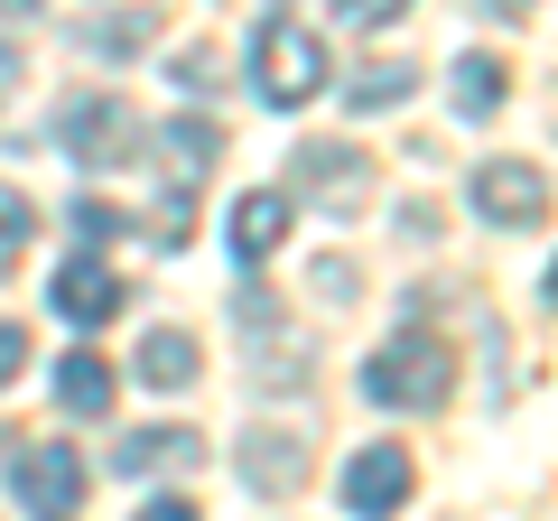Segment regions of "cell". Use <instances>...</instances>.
Listing matches in <instances>:
<instances>
[{
    "instance_id": "cell-20",
    "label": "cell",
    "mask_w": 558,
    "mask_h": 521,
    "mask_svg": "<svg viewBox=\"0 0 558 521\" xmlns=\"http://www.w3.org/2000/svg\"><path fill=\"white\" fill-rule=\"evenodd\" d=\"M112 233H121V215H112L102 196H84V205H75V242L94 252V242H112Z\"/></svg>"
},
{
    "instance_id": "cell-2",
    "label": "cell",
    "mask_w": 558,
    "mask_h": 521,
    "mask_svg": "<svg viewBox=\"0 0 558 521\" xmlns=\"http://www.w3.org/2000/svg\"><path fill=\"white\" fill-rule=\"evenodd\" d=\"M252 84H260V102H307V94H326V38L317 28H299V20H270L252 38Z\"/></svg>"
},
{
    "instance_id": "cell-11",
    "label": "cell",
    "mask_w": 558,
    "mask_h": 521,
    "mask_svg": "<svg viewBox=\"0 0 558 521\" xmlns=\"http://www.w3.org/2000/svg\"><path fill=\"white\" fill-rule=\"evenodd\" d=\"M196 336H186V326H149V336H140V381H149V391H186V381H196Z\"/></svg>"
},
{
    "instance_id": "cell-12",
    "label": "cell",
    "mask_w": 558,
    "mask_h": 521,
    "mask_svg": "<svg viewBox=\"0 0 558 521\" xmlns=\"http://www.w3.org/2000/svg\"><path fill=\"white\" fill-rule=\"evenodd\" d=\"M57 401H65V420H102V410H112V363L102 354H65L57 363Z\"/></svg>"
},
{
    "instance_id": "cell-21",
    "label": "cell",
    "mask_w": 558,
    "mask_h": 521,
    "mask_svg": "<svg viewBox=\"0 0 558 521\" xmlns=\"http://www.w3.org/2000/svg\"><path fill=\"white\" fill-rule=\"evenodd\" d=\"M20 373H28V326H10V317H0V391H10Z\"/></svg>"
},
{
    "instance_id": "cell-5",
    "label": "cell",
    "mask_w": 558,
    "mask_h": 521,
    "mask_svg": "<svg viewBox=\"0 0 558 521\" xmlns=\"http://www.w3.org/2000/svg\"><path fill=\"white\" fill-rule=\"evenodd\" d=\"M10 484H20V502H28V512H75L94 475H84V457H75V447H20Z\"/></svg>"
},
{
    "instance_id": "cell-16",
    "label": "cell",
    "mask_w": 558,
    "mask_h": 521,
    "mask_svg": "<svg viewBox=\"0 0 558 521\" xmlns=\"http://www.w3.org/2000/svg\"><path fill=\"white\" fill-rule=\"evenodd\" d=\"M410 94H418V65H400V57L363 65V75L344 84V102H354V112H391V102H410Z\"/></svg>"
},
{
    "instance_id": "cell-24",
    "label": "cell",
    "mask_w": 558,
    "mask_h": 521,
    "mask_svg": "<svg viewBox=\"0 0 558 521\" xmlns=\"http://www.w3.org/2000/svg\"><path fill=\"white\" fill-rule=\"evenodd\" d=\"M20 75H28V65H20V47H0V102L20 94Z\"/></svg>"
},
{
    "instance_id": "cell-26",
    "label": "cell",
    "mask_w": 558,
    "mask_h": 521,
    "mask_svg": "<svg viewBox=\"0 0 558 521\" xmlns=\"http://www.w3.org/2000/svg\"><path fill=\"white\" fill-rule=\"evenodd\" d=\"M28 10H38V0H0V20H28Z\"/></svg>"
},
{
    "instance_id": "cell-22",
    "label": "cell",
    "mask_w": 558,
    "mask_h": 521,
    "mask_svg": "<svg viewBox=\"0 0 558 521\" xmlns=\"http://www.w3.org/2000/svg\"><path fill=\"white\" fill-rule=\"evenodd\" d=\"M336 10H344V20H354V28H373V20H400L410 0H336Z\"/></svg>"
},
{
    "instance_id": "cell-8",
    "label": "cell",
    "mask_w": 558,
    "mask_h": 521,
    "mask_svg": "<svg viewBox=\"0 0 558 521\" xmlns=\"http://www.w3.org/2000/svg\"><path fill=\"white\" fill-rule=\"evenodd\" d=\"M233 465H242L252 494H299V484H307V447L289 438V428H252V438L233 447Z\"/></svg>"
},
{
    "instance_id": "cell-15",
    "label": "cell",
    "mask_w": 558,
    "mask_h": 521,
    "mask_svg": "<svg viewBox=\"0 0 558 521\" xmlns=\"http://www.w3.org/2000/svg\"><path fill=\"white\" fill-rule=\"evenodd\" d=\"M196 457H205V438H196V428H149V438L112 447V465H121V475H149V465H196Z\"/></svg>"
},
{
    "instance_id": "cell-18",
    "label": "cell",
    "mask_w": 558,
    "mask_h": 521,
    "mask_svg": "<svg viewBox=\"0 0 558 521\" xmlns=\"http://www.w3.org/2000/svg\"><path fill=\"white\" fill-rule=\"evenodd\" d=\"M28 233H38V205H28V186H0V270L28 252Z\"/></svg>"
},
{
    "instance_id": "cell-25",
    "label": "cell",
    "mask_w": 558,
    "mask_h": 521,
    "mask_svg": "<svg viewBox=\"0 0 558 521\" xmlns=\"http://www.w3.org/2000/svg\"><path fill=\"white\" fill-rule=\"evenodd\" d=\"M484 10H494V20H531L539 0H484Z\"/></svg>"
},
{
    "instance_id": "cell-1",
    "label": "cell",
    "mask_w": 558,
    "mask_h": 521,
    "mask_svg": "<svg viewBox=\"0 0 558 521\" xmlns=\"http://www.w3.org/2000/svg\"><path fill=\"white\" fill-rule=\"evenodd\" d=\"M447 381H457V354H447V336H428V326L391 336L373 363H363V391H373L381 410H438Z\"/></svg>"
},
{
    "instance_id": "cell-6",
    "label": "cell",
    "mask_w": 558,
    "mask_h": 521,
    "mask_svg": "<svg viewBox=\"0 0 558 521\" xmlns=\"http://www.w3.org/2000/svg\"><path fill=\"white\" fill-rule=\"evenodd\" d=\"M410 484H418V465H410V447H391V438H373L363 447L354 465H344V502H354V512H400V502H410Z\"/></svg>"
},
{
    "instance_id": "cell-17",
    "label": "cell",
    "mask_w": 558,
    "mask_h": 521,
    "mask_svg": "<svg viewBox=\"0 0 558 521\" xmlns=\"http://www.w3.org/2000/svg\"><path fill=\"white\" fill-rule=\"evenodd\" d=\"M159 38V10H121V20H94L84 28V47H102V57H131V47Z\"/></svg>"
},
{
    "instance_id": "cell-10",
    "label": "cell",
    "mask_w": 558,
    "mask_h": 521,
    "mask_svg": "<svg viewBox=\"0 0 558 521\" xmlns=\"http://www.w3.org/2000/svg\"><path fill=\"white\" fill-rule=\"evenodd\" d=\"M215 149H223V141H215V121H196V112L159 131V168H168V186H178V205L196 196L205 178H215Z\"/></svg>"
},
{
    "instance_id": "cell-23",
    "label": "cell",
    "mask_w": 558,
    "mask_h": 521,
    "mask_svg": "<svg viewBox=\"0 0 558 521\" xmlns=\"http://www.w3.org/2000/svg\"><path fill=\"white\" fill-rule=\"evenodd\" d=\"M131 521H196V502H186V494H159V502H140Z\"/></svg>"
},
{
    "instance_id": "cell-14",
    "label": "cell",
    "mask_w": 558,
    "mask_h": 521,
    "mask_svg": "<svg viewBox=\"0 0 558 521\" xmlns=\"http://www.w3.org/2000/svg\"><path fill=\"white\" fill-rule=\"evenodd\" d=\"M502 94H512V65L502 57H457V112L465 121H494Z\"/></svg>"
},
{
    "instance_id": "cell-3",
    "label": "cell",
    "mask_w": 558,
    "mask_h": 521,
    "mask_svg": "<svg viewBox=\"0 0 558 521\" xmlns=\"http://www.w3.org/2000/svg\"><path fill=\"white\" fill-rule=\"evenodd\" d=\"M57 131H65V159H84V168H121L149 149V131H140V112L121 94H75Z\"/></svg>"
},
{
    "instance_id": "cell-4",
    "label": "cell",
    "mask_w": 558,
    "mask_h": 521,
    "mask_svg": "<svg viewBox=\"0 0 558 521\" xmlns=\"http://www.w3.org/2000/svg\"><path fill=\"white\" fill-rule=\"evenodd\" d=\"M289 186H299L307 205H363L373 196V159L344 141H299L289 149Z\"/></svg>"
},
{
    "instance_id": "cell-13",
    "label": "cell",
    "mask_w": 558,
    "mask_h": 521,
    "mask_svg": "<svg viewBox=\"0 0 558 521\" xmlns=\"http://www.w3.org/2000/svg\"><path fill=\"white\" fill-rule=\"evenodd\" d=\"M279 233H289V196H270V186H260V196L233 205V252H242V260H270Z\"/></svg>"
},
{
    "instance_id": "cell-7",
    "label": "cell",
    "mask_w": 558,
    "mask_h": 521,
    "mask_svg": "<svg viewBox=\"0 0 558 521\" xmlns=\"http://www.w3.org/2000/svg\"><path fill=\"white\" fill-rule=\"evenodd\" d=\"M475 205H484V223H539L549 215V178L531 159H494V168H475Z\"/></svg>"
},
{
    "instance_id": "cell-19",
    "label": "cell",
    "mask_w": 558,
    "mask_h": 521,
    "mask_svg": "<svg viewBox=\"0 0 558 521\" xmlns=\"http://www.w3.org/2000/svg\"><path fill=\"white\" fill-rule=\"evenodd\" d=\"M178 84H186V94H215V84H223V47H186V57H178Z\"/></svg>"
},
{
    "instance_id": "cell-9",
    "label": "cell",
    "mask_w": 558,
    "mask_h": 521,
    "mask_svg": "<svg viewBox=\"0 0 558 521\" xmlns=\"http://www.w3.org/2000/svg\"><path fill=\"white\" fill-rule=\"evenodd\" d=\"M57 317H65V326H112V317H121V280L102 270L94 252H75V260L57 270Z\"/></svg>"
}]
</instances>
